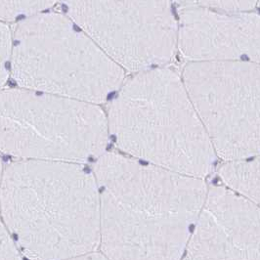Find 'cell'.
Segmentation results:
<instances>
[{"label":"cell","mask_w":260,"mask_h":260,"mask_svg":"<svg viewBox=\"0 0 260 260\" xmlns=\"http://www.w3.org/2000/svg\"><path fill=\"white\" fill-rule=\"evenodd\" d=\"M107 259H180L204 207V178L108 152L93 167Z\"/></svg>","instance_id":"1"},{"label":"cell","mask_w":260,"mask_h":260,"mask_svg":"<svg viewBox=\"0 0 260 260\" xmlns=\"http://www.w3.org/2000/svg\"><path fill=\"white\" fill-rule=\"evenodd\" d=\"M0 205L29 259H79L100 249L99 188L84 164L17 159L2 172Z\"/></svg>","instance_id":"2"},{"label":"cell","mask_w":260,"mask_h":260,"mask_svg":"<svg viewBox=\"0 0 260 260\" xmlns=\"http://www.w3.org/2000/svg\"><path fill=\"white\" fill-rule=\"evenodd\" d=\"M110 137L123 154L205 178L217 155L177 71L160 66L124 80L108 111Z\"/></svg>","instance_id":"3"},{"label":"cell","mask_w":260,"mask_h":260,"mask_svg":"<svg viewBox=\"0 0 260 260\" xmlns=\"http://www.w3.org/2000/svg\"><path fill=\"white\" fill-rule=\"evenodd\" d=\"M11 75L19 87L101 105L125 71L68 16L43 12L19 22Z\"/></svg>","instance_id":"4"},{"label":"cell","mask_w":260,"mask_h":260,"mask_svg":"<svg viewBox=\"0 0 260 260\" xmlns=\"http://www.w3.org/2000/svg\"><path fill=\"white\" fill-rule=\"evenodd\" d=\"M99 104L26 88H2L1 151L17 159L85 164L102 156L110 139Z\"/></svg>","instance_id":"5"},{"label":"cell","mask_w":260,"mask_h":260,"mask_svg":"<svg viewBox=\"0 0 260 260\" xmlns=\"http://www.w3.org/2000/svg\"><path fill=\"white\" fill-rule=\"evenodd\" d=\"M182 78L217 156H259L260 64L189 62Z\"/></svg>","instance_id":"6"},{"label":"cell","mask_w":260,"mask_h":260,"mask_svg":"<svg viewBox=\"0 0 260 260\" xmlns=\"http://www.w3.org/2000/svg\"><path fill=\"white\" fill-rule=\"evenodd\" d=\"M67 15L124 71L167 66L177 49L171 0H62Z\"/></svg>","instance_id":"7"},{"label":"cell","mask_w":260,"mask_h":260,"mask_svg":"<svg viewBox=\"0 0 260 260\" xmlns=\"http://www.w3.org/2000/svg\"><path fill=\"white\" fill-rule=\"evenodd\" d=\"M186 259H260V208L229 187L208 191Z\"/></svg>","instance_id":"8"},{"label":"cell","mask_w":260,"mask_h":260,"mask_svg":"<svg viewBox=\"0 0 260 260\" xmlns=\"http://www.w3.org/2000/svg\"><path fill=\"white\" fill-rule=\"evenodd\" d=\"M177 48L188 62L260 64V14L184 6L178 18Z\"/></svg>","instance_id":"9"},{"label":"cell","mask_w":260,"mask_h":260,"mask_svg":"<svg viewBox=\"0 0 260 260\" xmlns=\"http://www.w3.org/2000/svg\"><path fill=\"white\" fill-rule=\"evenodd\" d=\"M219 176L227 187L260 208V155L226 161L219 169Z\"/></svg>","instance_id":"10"},{"label":"cell","mask_w":260,"mask_h":260,"mask_svg":"<svg viewBox=\"0 0 260 260\" xmlns=\"http://www.w3.org/2000/svg\"><path fill=\"white\" fill-rule=\"evenodd\" d=\"M59 0H1L0 18L2 22L11 23L20 18L43 13Z\"/></svg>","instance_id":"11"},{"label":"cell","mask_w":260,"mask_h":260,"mask_svg":"<svg viewBox=\"0 0 260 260\" xmlns=\"http://www.w3.org/2000/svg\"><path fill=\"white\" fill-rule=\"evenodd\" d=\"M184 6L208 8L221 12L252 11L259 0H180Z\"/></svg>","instance_id":"12"},{"label":"cell","mask_w":260,"mask_h":260,"mask_svg":"<svg viewBox=\"0 0 260 260\" xmlns=\"http://www.w3.org/2000/svg\"><path fill=\"white\" fill-rule=\"evenodd\" d=\"M14 34L8 23L1 22L0 25V81L1 87L7 83L11 74L13 57Z\"/></svg>","instance_id":"13"},{"label":"cell","mask_w":260,"mask_h":260,"mask_svg":"<svg viewBox=\"0 0 260 260\" xmlns=\"http://www.w3.org/2000/svg\"><path fill=\"white\" fill-rule=\"evenodd\" d=\"M15 238L4 222L0 226V260H20L23 257L15 244Z\"/></svg>","instance_id":"14"},{"label":"cell","mask_w":260,"mask_h":260,"mask_svg":"<svg viewBox=\"0 0 260 260\" xmlns=\"http://www.w3.org/2000/svg\"><path fill=\"white\" fill-rule=\"evenodd\" d=\"M257 7L260 9V0L258 1V4H257Z\"/></svg>","instance_id":"15"}]
</instances>
